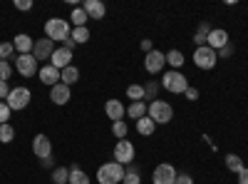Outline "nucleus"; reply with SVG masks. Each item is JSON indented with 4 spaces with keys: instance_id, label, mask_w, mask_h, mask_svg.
Wrapping results in <instances>:
<instances>
[{
    "instance_id": "nucleus-1",
    "label": "nucleus",
    "mask_w": 248,
    "mask_h": 184,
    "mask_svg": "<svg viewBox=\"0 0 248 184\" xmlns=\"http://www.w3.org/2000/svg\"><path fill=\"white\" fill-rule=\"evenodd\" d=\"M72 35V25L65 17H50L45 23V37H50L52 43H65Z\"/></svg>"
},
{
    "instance_id": "nucleus-2",
    "label": "nucleus",
    "mask_w": 248,
    "mask_h": 184,
    "mask_svg": "<svg viewBox=\"0 0 248 184\" xmlns=\"http://www.w3.org/2000/svg\"><path fill=\"white\" fill-rule=\"evenodd\" d=\"M147 117L154 119V125H169L174 119V107L164 100H154L147 105Z\"/></svg>"
},
{
    "instance_id": "nucleus-3",
    "label": "nucleus",
    "mask_w": 248,
    "mask_h": 184,
    "mask_svg": "<svg viewBox=\"0 0 248 184\" xmlns=\"http://www.w3.org/2000/svg\"><path fill=\"white\" fill-rule=\"evenodd\" d=\"M159 85L171 95H184L186 90H189V80H186V75L179 72V70H169V72H164V80Z\"/></svg>"
},
{
    "instance_id": "nucleus-4",
    "label": "nucleus",
    "mask_w": 248,
    "mask_h": 184,
    "mask_svg": "<svg viewBox=\"0 0 248 184\" xmlns=\"http://www.w3.org/2000/svg\"><path fill=\"white\" fill-rule=\"evenodd\" d=\"M124 179V167L119 162H107L97 169V182L99 184H119Z\"/></svg>"
},
{
    "instance_id": "nucleus-5",
    "label": "nucleus",
    "mask_w": 248,
    "mask_h": 184,
    "mask_svg": "<svg viewBox=\"0 0 248 184\" xmlns=\"http://www.w3.org/2000/svg\"><path fill=\"white\" fill-rule=\"evenodd\" d=\"M216 63H218V55H216V50H211L209 45L194 50V65H196L199 70H214Z\"/></svg>"
},
{
    "instance_id": "nucleus-6",
    "label": "nucleus",
    "mask_w": 248,
    "mask_h": 184,
    "mask_svg": "<svg viewBox=\"0 0 248 184\" xmlns=\"http://www.w3.org/2000/svg\"><path fill=\"white\" fill-rule=\"evenodd\" d=\"M30 97H32V92L28 87H13L5 102H8V107L15 112V110H25L30 105Z\"/></svg>"
},
{
    "instance_id": "nucleus-7",
    "label": "nucleus",
    "mask_w": 248,
    "mask_h": 184,
    "mask_svg": "<svg viewBox=\"0 0 248 184\" xmlns=\"http://www.w3.org/2000/svg\"><path fill=\"white\" fill-rule=\"evenodd\" d=\"M134 154H137V150H134V145H132L129 139H117V145H114V162H119L122 167L124 165H132Z\"/></svg>"
},
{
    "instance_id": "nucleus-8",
    "label": "nucleus",
    "mask_w": 248,
    "mask_h": 184,
    "mask_svg": "<svg viewBox=\"0 0 248 184\" xmlns=\"http://www.w3.org/2000/svg\"><path fill=\"white\" fill-rule=\"evenodd\" d=\"M15 70L23 75V77H32V75L40 72V63H37L32 55H17V60H15Z\"/></svg>"
},
{
    "instance_id": "nucleus-9",
    "label": "nucleus",
    "mask_w": 248,
    "mask_h": 184,
    "mask_svg": "<svg viewBox=\"0 0 248 184\" xmlns=\"http://www.w3.org/2000/svg\"><path fill=\"white\" fill-rule=\"evenodd\" d=\"M164 65H167V55L159 52V50H152L144 55V70H147L149 75H156L164 70Z\"/></svg>"
},
{
    "instance_id": "nucleus-10",
    "label": "nucleus",
    "mask_w": 248,
    "mask_h": 184,
    "mask_svg": "<svg viewBox=\"0 0 248 184\" xmlns=\"http://www.w3.org/2000/svg\"><path fill=\"white\" fill-rule=\"evenodd\" d=\"M55 52V43L50 37H40L35 40V48H32V57L37 60V63H45V60H50Z\"/></svg>"
},
{
    "instance_id": "nucleus-11",
    "label": "nucleus",
    "mask_w": 248,
    "mask_h": 184,
    "mask_svg": "<svg viewBox=\"0 0 248 184\" xmlns=\"http://www.w3.org/2000/svg\"><path fill=\"white\" fill-rule=\"evenodd\" d=\"M32 152H35L37 159L52 157V142H50V137L47 134H35L32 137Z\"/></svg>"
},
{
    "instance_id": "nucleus-12",
    "label": "nucleus",
    "mask_w": 248,
    "mask_h": 184,
    "mask_svg": "<svg viewBox=\"0 0 248 184\" xmlns=\"http://www.w3.org/2000/svg\"><path fill=\"white\" fill-rule=\"evenodd\" d=\"M154 184H176V169L174 165H159L152 174Z\"/></svg>"
},
{
    "instance_id": "nucleus-13",
    "label": "nucleus",
    "mask_w": 248,
    "mask_h": 184,
    "mask_svg": "<svg viewBox=\"0 0 248 184\" xmlns=\"http://www.w3.org/2000/svg\"><path fill=\"white\" fill-rule=\"evenodd\" d=\"M231 40H229V33H226L223 28H211V33H209V40H206V45H209L211 50H223L226 45H229Z\"/></svg>"
},
{
    "instance_id": "nucleus-14",
    "label": "nucleus",
    "mask_w": 248,
    "mask_h": 184,
    "mask_svg": "<svg viewBox=\"0 0 248 184\" xmlns=\"http://www.w3.org/2000/svg\"><path fill=\"white\" fill-rule=\"evenodd\" d=\"M50 65L62 72L65 67L72 65V52H70L67 48H55V52H52V57H50Z\"/></svg>"
},
{
    "instance_id": "nucleus-15",
    "label": "nucleus",
    "mask_w": 248,
    "mask_h": 184,
    "mask_svg": "<svg viewBox=\"0 0 248 184\" xmlns=\"http://www.w3.org/2000/svg\"><path fill=\"white\" fill-rule=\"evenodd\" d=\"M13 48H15L20 55H32L35 40H32L28 33H17V35H15V40H13Z\"/></svg>"
},
{
    "instance_id": "nucleus-16",
    "label": "nucleus",
    "mask_w": 248,
    "mask_h": 184,
    "mask_svg": "<svg viewBox=\"0 0 248 184\" xmlns=\"http://www.w3.org/2000/svg\"><path fill=\"white\" fill-rule=\"evenodd\" d=\"M82 10L87 13L90 20H102V17H105V13H107L105 3H99V0H85V3H82Z\"/></svg>"
},
{
    "instance_id": "nucleus-17",
    "label": "nucleus",
    "mask_w": 248,
    "mask_h": 184,
    "mask_svg": "<svg viewBox=\"0 0 248 184\" xmlns=\"http://www.w3.org/2000/svg\"><path fill=\"white\" fill-rule=\"evenodd\" d=\"M37 77H40V83H43V85H50V87H55V85L60 83V70H57V67H52V65L47 63V65H43V67H40Z\"/></svg>"
},
{
    "instance_id": "nucleus-18",
    "label": "nucleus",
    "mask_w": 248,
    "mask_h": 184,
    "mask_svg": "<svg viewBox=\"0 0 248 184\" xmlns=\"http://www.w3.org/2000/svg\"><path fill=\"white\" fill-rule=\"evenodd\" d=\"M70 97H72V92H70V87L67 85H62V83H57L55 87H50V100L55 102V105H67L70 102Z\"/></svg>"
},
{
    "instance_id": "nucleus-19",
    "label": "nucleus",
    "mask_w": 248,
    "mask_h": 184,
    "mask_svg": "<svg viewBox=\"0 0 248 184\" xmlns=\"http://www.w3.org/2000/svg\"><path fill=\"white\" fill-rule=\"evenodd\" d=\"M105 112H107V117L112 122H119V119H124V115H127V110H124V105L119 100H107L105 102Z\"/></svg>"
},
{
    "instance_id": "nucleus-20",
    "label": "nucleus",
    "mask_w": 248,
    "mask_h": 184,
    "mask_svg": "<svg viewBox=\"0 0 248 184\" xmlns=\"http://www.w3.org/2000/svg\"><path fill=\"white\" fill-rule=\"evenodd\" d=\"M87 13L82 10V5H75L72 8V13H70V23H72V28H87Z\"/></svg>"
},
{
    "instance_id": "nucleus-21",
    "label": "nucleus",
    "mask_w": 248,
    "mask_h": 184,
    "mask_svg": "<svg viewBox=\"0 0 248 184\" xmlns=\"http://www.w3.org/2000/svg\"><path fill=\"white\" fill-rule=\"evenodd\" d=\"M77 80H79V70H77L75 65H70V67H65V70L60 72V83H62V85H67V87H72Z\"/></svg>"
},
{
    "instance_id": "nucleus-22",
    "label": "nucleus",
    "mask_w": 248,
    "mask_h": 184,
    "mask_svg": "<svg viewBox=\"0 0 248 184\" xmlns=\"http://www.w3.org/2000/svg\"><path fill=\"white\" fill-rule=\"evenodd\" d=\"M154 130H156V125H154V119H152V117H141V119H137V132H139L141 137L154 134Z\"/></svg>"
},
{
    "instance_id": "nucleus-23",
    "label": "nucleus",
    "mask_w": 248,
    "mask_h": 184,
    "mask_svg": "<svg viewBox=\"0 0 248 184\" xmlns=\"http://www.w3.org/2000/svg\"><path fill=\"white\" fill-rule=\"evenodd\" d=\"M127 117L132 119H141V117H147V102H132V105L127 107Z\"/></svg>"
},
{
    "instance_id": "nucleus-24",
    "label": "nucleus",
    "mask_w": 248,
    "mask_h": 184,
    "mask_svg": "<svg viewBox=\"0 0 248 184\" xmlns=\"http://www.w3.org/2000/svg\"><path fill=\"white\" fill-rule=\"evenodd\" d=\"M209 33H211V25H209V23H201V25L196 28V35H194L196 48H203V45H206V40H209Z\"/></svg>"
},
{
    "instance_id": "nucleus-25",
    "label": "nucleus",
    "mask_w": 248,
    "mask_h": 184,
    "mask_svg": "<svg viewBox=\"0 0 248 184\" xmlns=\"http://www.w3.org/2000/svg\"><path fill=\"white\" fill-rule=\"evenodd\" d=\"M67 184H90V177H87V172H82L77 165H72L70 167V182Z\"/></svg>"
},
{
    "instance_id": "nucleus-26",
    "label": "nucleus",
    "mask_w": 248,
    "mask_h": 184,
    "mask_svg": "<svg viewBox=\"0 0 248 184\" xmlns=\"http://www.w3.org/2000/svg\"><path fill=\"white\" fill-rule=\"evenodd\" d=\"M226 167H229V172L238 174V172L243 169V162H241L238 154H226Z\"/></svg>"
},
{
    "instance_id": "nucleus-27",
    "label": "nucleus",
    "mask_w": 248,
    "mask_h": 184,
    "mask_svg": "<svg viewBox=\"0 0 248 184\" xmlns=\"http://www.w3.org/2000/svg\"><path fill=\"white\" fill-rule=\"evenodd\" d=\"M167 63H169L174 70H179V67L184 65V52H181V50H169V52H167Z\"/></svg>"
},
{
    "instance_id": "nucleus-28",
    "label": "nucleus",
    "mask_w": 248,
    "mask_h": 184,
    "mask_svg": "<svg viewBox=\"0 0 248 184\" xmlns=\"http://www.w3.org/2000/svg\"><path fill=\"white\" fill-rule=\"evenodd\" d=\"M52 182L55 184H67L70 182V169L67 167H55L52 169Z\"/></svg>"
},
{
    "instance_id": "nucleus-29",
    "label": "nucleus",
    "mask_w": 248,
    "mask_h": 184,
    "mask_svg": "<svg viewBox=\"0 0 248 184\" xmlns=\"http://www.w3.org/2000/svg\"><path fill=\"white\" fill-rule=\"evenodd\" d=\"M15 139V127L10 125H0V142H3V145H10V142Z\"/></svg>"
},
{
    "instance_id": "nucleus-30",
    "label": "nucleus",
    "mask_w": 248,
    "mask_h": 184,
    "mask_svg": "<svg viewBox=\"0 0 248 184\" xmlns=\"http://www.w3.org/2000/svg\"><path fill=\"white\" fill-rule=\"evenodd\" d=\"M127 132H129V127H127V122H124V119L112 122V134H114L117 139H127Z\"/></svg>"
},
{
    "instance_id": "nucleus-31",
    "label": "nucleus",
    "mask_w": 248,
    "mask_h": 184,
    "mask_svg": "<svg viewBox=\"0 0 248 184\" xmlns=\"http://www.w3.org/2000/svg\"><path fill=\"white\" fill-rule=\"evenodd\" d=\"M70 37L75 40L77 45H85L87 40H90V30H87V28H72V35H70Z\"/></svg>"
},
{
    "instance_id": "nucleus-32",
    "label": "nucleus",
    "mask_w": 248,
    "mask_h": 184,
    "mask_svg": "<svg viewBox=\"0 0 248 184\" xmlns=\"http://www.w3.org/2000/svg\"><path fill=\"white\" fill-rule=\"evenodd\" d=\"M124 184H141V177H139V169L132 165L129 169H124Z\"/></svg>"
},
{
    "instance_id": "nucleus-33",
    "label": "nucleus",
    "mask_w": 248,
    "mask_h": 184,
    "mask_svg": "<svg viewBox=\"0 0 248 184\" xmlns=\"http://www.w3.org/2000/svg\"><path fill=\"white\" fill-rule=\"evenodd\" d=\"M127 97H129L132 102H141V100H144V87H141V85H129V87H127Z\"/></svg>"
},
{
    "instance_id": "nucleus-34",
    "label": "nucleus",
    "mask_w": 248,
    "mask_h": 184,
    "mask_svg": "<svg viewBox=\"0 0 248 184\" xmlns=\"http://www.w3.org/2000/svg\"><path fill=\"white\" fill-rule=\"evenodd\" d=\"M156 90H159V83H154V80L144 85V102H147V100L154 102V100H156Z\"/></svg>"
},
{
    "instance_id": "nucleus-35",
    "label": "nucleus",
    "mask_w": 248,
    "mask_h": 184,
    "mask_svg": "<svg viewBox=\"0 0 248 184\" xmlns=\"http://www.w3.org/2000/svg\"><path fill=\"white\" fill-rule=\"evenodd\" d=\"M10 72H13L10 63H8V60H0V80H3V83H8V80H10Z\"/></svg>"
},
{
    "instance_id": "nucleus-36",
    "label": "nucleus",
    "mask_w": 248,
    "mask_h": 184,
    "mask_svg": "<svg viewBox=\"0 0 248 184\" xmlns=\"http://www.w3.org/2000/svg\"><path fill=\"white\" fill-rule=\"evenodd\" d=\"M10 115H13V110L8 107V102H0V125H8Z\"/></svg>"
},
{
    "instance_id": "nucleus-37",
    "label": "nucleus",
    "mask_w": 248,
    "mask_h": 184,
    "mask_svg": "<svg viewBox=\"0 0 248 184\" xmlns=\"http://www.w3.org/2000/svg\"><path fill=\"white\" fill-rule=\"evenodd\" d=\"M13 52H15L13 43H0V60H8Z\"/></svg>"
},
{
    "instance_id": "nucleus-38",
    "label": "nucleus",
    "mask_w": 248,
    "mask_h": 184,
    "mask_svg": "<svg viewBox=\"0 0 248 184\" xmlns=\"http://www.w3.org/2000/svg\"><path fill=\"white\" fill-rule=\"evenodd\" d=\"M10 90H13V87H10L8 83H3V80H0V102H5V100H8Z\"/></svg>"
},
{
    "instance_id": "nucleus-39",
    "label": "nucleus",
    "mask_w": 248,
    "mask_h": 184,
    "mask_svg": "<svg viewBox=\"0 0 248 184\" xmlns=\"http://www.w3.org/2000/svg\"><path fill=\"white\" fill-rule=\"evenodd\" d=\"M216 55H218V60H226V57H231V55H233V45L229 43V45H226L223 50H218Z\"/></svg>"
},
{
    "instance_id": "nucleus-40",
    "label": "nucleus",
    "mask_w": 248,
    "mask_h": 184,
    "mask_svg": "<svg viewBox=\"0 0 248 184\" xmlns=\"http://www.w3.org/2000/svg\"><path fill=\"white\" fill-rule=\"evenodd\" d=\"M17 10H32V0H15Z\"/></svg>"
},
{
    "instance_id": "nucleus-41",
    "label": "nucleus",
    "mask_w": 248,
    "mask_h": 184,
    "mask_svg": "<svg viewBox=\"0 0 248 184\" xmlns=\"http://www.w3.org/2000/svg\"><path fill=\"white\" fill-rule=\"evenodd\" d=\"M184 95H186V100H189V102H196V100H199V90H196V87H189Z\"/></svg>"
},
{
    "instance_id": "nucleus-42",
    "label": "nucleus",
    "mask_w": 248,
    "mask_h": 184,
    "mask_svg": "<svg viewBox=\"0 0 248 184\" xmlns=\"http://www.w3.org/2000/svg\"><path fill=\"white\" fill-rule=\"evenodd\" d=\"M139 48L144 50V55H147V52H152V50H154V45H152V40H141V43H139Z\"/></svg>"
},
{
    "instance_id": "nucleus-43",
    "label": "nucleus",
    "mask_w": 248,
    "mask_h": 184,
    "mask_svg": "<svg viewBox=\"0 0 248 184\" xmlns=\"http://www.w3.org/2000/svg\"><path fill=\"white\" fill-rule=\"evenodd\" d=\"M176 184H194V179L189 174H176Z\"/></svg>"
},
{
    "instance_id": "nucleus-44",
    "label": "nucleus",
    "mask_w": 248,
    "mask_h": 184,
    "mask_svg": "<svg viewBox=\"0 0 248 184\" xmlns=\"http://www.w3.org/2000/svg\"><path fill=\"white\" fill-rule=\"evenodd\" d=\"M238 184H248V169L246 167L238 172Z\"/></svg>"
},
{
    "instance_id": "nucleus-45",
    "label": "nucleus",
    "mask_w": 248,
    "mask_h": 184,
    "mask_svg": "<svg viewBox=\"0 0 248 184\" xmlns=\"http://www.w3.org/2000/svg\"><path fill=\"white\" fill-rule=\"evenodd\" d=\"M75 45H77V43H75V40H72V37H67V40H65V43H62V48H67L70 52L75 50Z\"/></svg>"
},
{
    "instance_id": "nucleus-46",
    "label": "nucleus",
    "mask_w": 248,
    "mask_h": 184,
    "mask_svg": "<svg viewBox=\"0 0 248 184\" xmlns=\"http://www.w3.org/2000/svg\"><path fill=\"white\" fill-rule=\"evenodd\" d=\"M40 165H43V167H52V157H47V159H40Z\"/></svg>"
}]
</instances>
